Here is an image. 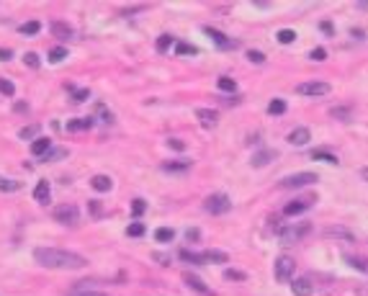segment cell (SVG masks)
Instances as JSON below:
<instances>
[{
    "instance_id": "cell-4",
    "label": "cell",
    "mask_w": 368,
    "mask_h": 296,
    "mask_svg": "<svg viewBox=\"0 0 368 296\" xmlns=\"http://www.w3.org/2000/svg\"><path fill=\"white\" fill-rule=\"evenodd\" d=\"M54 219L59 222V224H77L80 222V209L75 206V203H62V206H57L54 209Z\"/></svg>"
},
{
    "instance_id": "cell-33",
    "label": "cell",
    "mask_w": 368,
    "mask_h": 296,
    "mask_svg": "<svg viewBox=\"0 0 368 296\" xmlns=\"http://www.w3.org/2000/svg\"><path fill=\"white\" fill-rule=\"evenodd\" d=\"M39 31H42V23H39V21H28V23L21 26V34H26V36H34Z\"/></svg>"
},
{
    "instance_id": "cell-44",
    "label": "cell",
    "mask_w": 368,
    "mask_h": 296,
    "mask_svg": "<svg viewBox=\"0 0 368 296\" xmlns=\"http://www.w3.org/2000/svg\"><path fill=\"white\" fill-rule=\"evenodd\" d=\"M65 155H67V150H49V152L44 155V160H52V162H54V160H62Z\"/></svg>"
},
{
    "instance_id": "cell-29",
    "label": "cell",
    "mask_w": 368,
    "mask_h": 296,
    "mask_svg": "<svg viewBox=\"0 0 368 296\" xmlns=\"http://www.w3.org/2000/svg\"><path fill=\"white\" fill-rule=\"evenodd\" d=\"M180 258L191 265H203L201 263V252H191V250H180Z\"/></svg>"
},
{
    "instance_id": "cell-54",
    "label": "cell",
    "mask_w": 368,
    "mask_h": 296,
    "mask_svg": "<svg viewBox=\"0 0 368 296\" xmlns=\"http://www.w3.org/2000/svg\"><path fill=\"white\" fill-rule=\"evenodd\" d=\"M360 175H363V178L368 181V167H363V170H360Z\"/></svg>"
},
{
    "instance_id": "cell-50",
    "label": "cell",
    "mask_w": 368,
    "mask_h": 296,
    "mask_svg": "<svg viewBox=\"0 0 368 296\" xmlns=\"http://www.w3.org/2000/svg\"><path fill=\"white\" fill-rule=\"evenodd\" d=\"M186 237H188V242H191V240H198V229H188Z\"/></svg>"
},
{
    "instance_id": "cell-2",
    "label": "cell",
    "mask_w": 368,
    "mask_h": 296,
    "mask_svg": "<svg viewBox=\"0 0 368 296\" xmlns=\"http://www.w3.org/2000/svg\"><path fill=\"white\" fill-rule=\"evenodd\" d=\"M309 224L306 222H301V224H289V227H283L281 232H278V237H281V242L283 245H294V242H299L304 234H309Z\"/></svg>"
},
{
    "instance_id": "cell-9",
    "label": "cell",
    "mask_w": 368,
    "mask_h": 296,
    "mask_svg": "<svg viewBox=\"0 0 368 296\" xmlns=\"http://www.w3.org/2000/svg\"><path fill=\"white\" fill-rule=\"evenodd\" d=\"M312 203H314V198H296V201H291V203H286V206H283V214H286V217L304 214L306 209H312Z\"/></svg>"
},
{
    "instance_id": "cell-1",
    "label": "cell",
    "mask_w": 368,
    "mask_h": 296,
    "mask_svg": "<svg viewBox=\"0 0 368 296\" xmlns=\"http://www.w3.org/2000/svg\"><path fill=\"white\" fill-rule=\"evenodd\" d=\"M34 260L52 271H80L88 263L83 255H77L72 250H59V247H36Z\"/></svg>"
},
{
    "instance_id": "cell-38",
    "label": "cell",
    "mask_w": 368,
    "mask_h": 296,
    "mask_svg": "<svg viewBox=\"0 0 368 296\" xmlns=\"http://www.w3.org/2000/svg\"><path fill=\"white\" fill-rule=\"evenodd\" d=\"M36 134H39V126H36V124H34V126H23V129L18 132L21 139H31V137H36Z\"/></svg>"
},
{
    "instance_id": "cell-47",
    "label": "cell",
    "mask_w": 368,
    "mask_h": 296,
    "mask_svg": "<svg viewBox=\"0 0 368 296\" xmlns=\"http://www.w3.org/2000/svg\"><path fill=\"white\" fill-rule=\"evenodd\" d=\"M85 98H90V91H85V88H83V91H75V98H72V101H77V103H80V101H85Z\"/></svg>"
},
{
    "instance_id": "cell-23",
    "label": "cell",
    "mask_w": 368,
    "mask_h": 296,
    "mask_svg": "<svg viewBox=\"0 0 368 296\" xmlns=\"http://www.w3.org/2000/svg\"><path fill=\"white\" fill-rule=\"evenodd\" d=\"M312 160H319V162H330V165H338V162H340V160H338V155L327 152V150H314V152H312Z\"/></svg>"
},
{
    "instance_id": "cell-27",
    "label": "cell",
    "mask_w": 368,
    "mask_h": 296,
    "mask_svg": "<svg viewBox=\"0 0 368 296\" xmlns=\"http://www.w3.org/2000/svg\"><path fill=\"white\" fill-rule=\"evenodd\" d=\"M21 188V183L18 181H13V178H6V175H0V191H6V193H13V191H18Z\"/></svg>"
},
{
    "instance_id": "cell-11",
    "label": "cell",
    "mask_w": 368,
    "mask_h": 296,
    "mask_svg": "<svg viewBox=\"0 0 368 296\" xmlns=\"http://www.w3.org/2000/svg\"><path fill=\"white\" fill-rule=\"evenodd\" d=\"M191 160H170V162H162V170L165 173H186L191 170Z\"/></svg>"
},
{
    "instance_id": "cell-40",
    "label": "cell",
    "mask_w": 368,
    "mask_h": 296,
    "mask_svg": "<svg viewBox=\"0 0 368 296\" xmlns=\"http://www.w3.org/2000/svg\"><path fill=\"white\" fill-rule=\"evenodd\" d=\"M144 209H147V203H144L142 198H134V203H132V214H134V217H142V214H144Z\"/></svg>"
},
{
    "instance_id": "cell-13",
    "label": "cell",
    "mask_w": 368,
    "mask_h": 296,
    "mask_svg": "<svg viewBox=\"0 0 368 296\" xmlns=\"http://www.w3.org/2000/svg\"><path fill=\"white\" fill-rule=\"evenodd\" d=\"M49 150H52V142H49L47 137H39V139L31 142V155H34V157H44Z\"/></svg>"
},
{
    "instance_id": "cell-32",
    "label": "cell",
    "mask_w": 368,
    "mask_h": 296,
    "mask_svg": "<svg viewBox=\"0 0 368 296\" xmlns=\"http://www.w3.org/2000/svg\"><path fill=\"white\" fill-rule=\"evenodd\" d=\"M350 113H353V108H350V106H338V108H332V111H330V116H335V119H340V121H348V119H350Z\"/></svg>"
},
{
    "instance_id": "cell-31",
    "label": "cell",
    "mask_w": 368,
    "mask_h": 296,
    "mask_svg": "<svg viewBox=\"0 0 368 296\" xmlns=\"http://www.w3.org/2000/svg\"><path fill=\"white\" fill-rule=\"evenodd\" d=\"M268 113H273V116H281V113H286V101H281V98L270 101V103H268Z\"/></svg>"
},
{
    "instance_id": "cell-37",
    "label": "cell",
    "mask_w": 368,
    "mask_h": 296,
    "mask_svg": "<svg viewBox=\"0 0 368 296\" xmlns=\"http://www.w3.org/2000/svg\"><path fill=\"white\" fill-rule=\"evenodd\" d=\"M23 65H28L31 70H36L39 65H42V60H39V54H36V52H28V54L23 57Z\"/></svg>"
},
{
    "instance_id": "cell-17",
    "label": "cell",
    "mask_w": 368,
    "mask_h": 296,
    "mask_svg": "<svg viewBox=\"0 0 368 296\" xmlns=\"http://www.w3.org/2000/svg\"><path fill=\"white\" fill-rule=\"evenodd\" d=\"M324 237H338V240H345V242H355V234L348 232L345 227H327Z\"/></svg>"
},
{
    "instance_id": "cell-30",
    "label": "cell",
    "mask_w": 368,
    "mask_h": 296,
    "mask_svg": "<svg viewBox=\"0 0 368 296\" xmlns=\"http://www.w3.org/2000/svg\"><path fill=\"white\" fill-rule=\"evenodd\" d=\"M173 237H175V232L168 229V227H160V229L155 232V240H157V242H173Z\"/></svg>"
},
{
    "instance_id": "cell-22",
    "label": "cell",
    "mask_w": 368,
    "mask_h": 296,
    "mask_svg": "<svg viewBox=\"0 0 368 296\" xmlns=\"http://www.w3.org/2000/svg\"><path fill=\"white\" fill-rule=\"evenodd\" d=\"M52 34H54L57 39H70V36H72V28H70L65 21H54V23H52Z\"/></svg>"
},
{
    "instance_id": "cell-36",
    "label": "cell",
    "mask_w": 368,
    "mask_h": 296,
    "mask_svg": "<svg viewBox=\"0 0 368 296\" xmlns=\"http://www.w3.org/2000/svg\"><path fill=\"white\" fill-rule=\"evenodd\" d=\"M127 234H129V237H142V234H144V224H142V222H132L129 229H127Z\"/></svg>"
},
{
    "instance_id": "cell-53",
    "label": "cell",
    "mask_w": 368,
    "mask_h": 296,
    "mask_svg": "<svg viewBox=\"0 0 368 296\" xmlns=\"http://www.w3.org/2000/svg\"><path fill=\"white\" fill-rule=\"evenodd\" d=\"M355 8H360V11H368V3H355Z\"/></svg>"
},
{
    "instance_id": "cell-12",
    "label": "cell",
    "mask_w": 368,
    "mask_h": 296,
    "mask_svg": "<svg viewBox=\"0 0 368 296\" xmlns=\"http://www.w3.org/2000/svg\"><path fill=\"white\" fill-rule=\"evenodd\" d=\"M291 288H294L296 296H312V293H314V283H312L309 278H296V281L291 283Z\"/></svg>"
},
{
    "instance_id": "cell-16",
    "label": "cell",
    "mask_w": 368,
    "mask_h": 296,
    "mask_svg": "<svg viewBox=\"0 0 368 296\" xmlns=\"http://www.w3.org/2000/svg\"><path fill=\"white\" fill-rule=\"evenodd\" d=\"M49 196H52L49 181H39V183H36V188H34V198H36L39 203H47V201H49Z\"/></svg>"
},
{
    "instance_id": "cell-35",
    "label": "cell",
    "mask_w": 368,
    "mask_h": 296,
    "mask_svg": "<svg viewBox=\"0 0 368 296\" xmlns=\"http://www.w3.org/2000/svg\"><path fill=\"white\" fill-rule=\"evenodd\" d=\"M175 54H198V49L193 44H186V41H178L175 44Z\"/></svg>"
},
{
    "instance_id": "cell-49",
    "label": "cell",
    "mask_w": 368,
    "mask_h": 296,
    "mask_svg": "<svg viewBox=\"0 0 368 296\" xmlns=\"http://www.w3.org/2000/svg\"><path fill=\"white\" fill-rule=\"evenodd\" d=\"M155 260H160L162 265H170V255H162V252H155Z\"/></svg>"
},
{
    "instance_id": "cell-24",
    "label": "cell",
    "mask_w": 368,
    "mask_h": 296,
    "mask_svg": "<svg viewBox=\"0 0 368 296\" xmlns=\"http://www.w3.org/2000/svg\"><path fill=\"white\" fill-rule=\"evenodd\" d=\"M273 157H275L273 150H263V152H258V155L253 157V165H255V167H263V165H268Z\"/></svg>"
},
{
    "instance_id": "cell-21",
    "label": "cell",
    "mask_w": 368,
    "mask_h": 296,
    "mask_svg": "<svg viewBox=\"0 0 368 296\" xmlns=\"http://www.w3.org/2000/svg\"><path fill=\"white\" fill-rule=\"evenodd\" d=\"M90 186L98 191V193H103V191H111V186H113V181L108 178V175H93V181H90Z\"/></svg>"
},
{
    "instance_id": "cell-52",
    "label": "cell",
    "mask_w": 368,
    "mask_h": 296,
    "mask_svg": "<svg viewBox=\"0 0 368 296\" xmlns=\"http://www.w3.org/2000/svg\"><path fill=\"white\" fill-rule=\"evenodd\" d=\"M350 36H353V39H363V31H360V28H353Z\"/></svg>"
},
{
    "instance_id": "cell-41",
    "label": "cell",
    "mask_w": 368,
    "mask_h": 296,
    "mask_svg": "<svg viewBox=\"0 0 368 296\" xmlns=\"http://www.w3.org/2000/svg\"><path fill=\"white\" fill-rule=\"evenodd\" d=\"M348 263H350L353 268H358V271H365V273H368V260H365V258H348Z\"/></svg>"
},
{
    "instance_id": "cell-5",
    "label": "cell",
    "mask_w": 368,
    "mask_h": 296,
    "mask_svg": "<svg viewBox=\"0 0 368 296\" xmlns=\"http://www.w3.org/2000/svg\"><path fill=\"white\" fill-rule=\"evenodd\" d=\"M203 209L209 211V214H227V211L232 209V201L227 193H214L206 198V203H203Z\"/></svg>"
},
{
    "instance_id": "cell-3",
    "label": "cell",
    "mask_w": 368,
    "mask_h": 296,
    "mask_svg": "<svg viewBox=\"0 0 368 296\" xmlns=\"http://www.w3.org/2000/svg\"><path fill=\"white\" fill-rule=\"evenodd\" d=\"M294 268H296L294 258L281 255V258L275 260V281H278V283H289V281H294Z\"/></svg>"
},
{
    "instance_id": "cell-18",
    "label": "cell",
    "mask_w": 368,
    "mask_h": 296,
    "mask_svg": "<svg viewBox=\"0 0 368 296\" xmlns=\"http://www.w3.org/2000/svg\"><path fill=\"white\" fill-rule=\"evenodd\" d=\"M196 119L203 124V126H217V111H211V108H196Z\"/></svg>"
},
{
    "instance_id": "cell-20",
    "label": "cell",
    "mask_w": 368,
    "mask_h": 296,
    "mask_svg": "<svg viewBox=\"0 0 368 296\" xmlns=\"http://www.w3.org/2000/svg\"><path fill=\"white\" fill-rule=\"evenodd\" d=\"M186 283H188V286H191L193 291H198V293H203V296H211V288H209L206 283H203L201 278H196V276H191V273L186 276Z\"/></svg>"
},
{
    "instance_id": "cell-6",
    "label": "cell",
    "mask_w": 368,
    "mask_h": 296,
    "mask_svg": "<svg viewBox=\"0 0 368 296\" xmlns=\"http://www.w3.org/2000/svg\"><path fill=\"white\" fill-rule=\"evenodd\" d=\"M332 88L330 82H319V80H312V82H301V85L296 88L299 96H309V98H317V96H327Z\"/></svg>"
},
{
    "instance_id": "cell-7",
    "label": "cell",
    "mask_w": 368,
    "mask_h": 296,
    "mask_svg": "<svg viewBox=\"0 0 368 296\" xmlns=\"http://www.w3.org/2000/svg\"><path fill=\"white\" fill-rule=\"evenodd\" d=\"M309 183H317V173H296L281 181V188H304Z\"/></svg>"
},
{
    "instance_id": "cell-51",
    "label": "cell",
    "mask_w": 368,
    "mask_h": 296,
    "mask_svg": "<svg viewBox=\"0 0 368 296\" xmlns=\"http://www.w3.org/2000/svg\"><path fill=\"white\" fill-rule=\"evenodd\" d=\"M0 60L8 62V60H11V49H0Z\"/></svg>"
},
{
    "instance_id": "cell-46",
    "label": "cell",
    "mask_w": 368,
    "mask_h": 296,
    "mask_svg": "<svg viewBox=\"0 0 368 296\" xmlns=\"http://www.w3.org/2000/svg\"><path fill=\"white\" fill-rule=\"evenodd\" d=\"M319 28H322L327 36H335V26H332L330 21H322V23H319Z\"/></svg>"
},
{
    "instance_id": "cell-42",
    "label": "cell",
    "mask_w": 368,
    "mask_h": 296,
    "mask_svg": "<svg viewBox=\"0 0 368 296\" xmlns=\"http://www.w3.org/2000/svg\"><path fill=\"white\" fill-rule=\"evenodd\" d=\"M314 62H324L327 60V49L324 47H317V49H312V54H309Z\"/></svg>"
},
{
    "instance_id": "cell-25",
    "label": "cell",
    "mask_w": 368,
    "mask_h": 296,
    "mask_svg": "<svg viewBox=\"0 0 368 296\" xmlns=\"http://www.w3.org/2000/svg\"><path fill=\"white\" fill-rule=\"evenodd\" d=\"M275 39L281 41V44H294V41H296V31L294 28H281L275 34Z\"/></svg>"
},
{
    "instance_id": "cell-48",
    "label": "cell",
    "mask_w": 368,
    "mask_h": 296,
    "mask_svg": "<svg viewBox=\"0 0 368 296\" xmlns=\"http://www.w3.org/2000/svg\"><path fill=\"white\" fill-rule=\"evenodd\" d=\"M168 144H170L173 150H178V152H183V150H186V142H180V139H168Z\"/></svg>"
},
{
    "instance_id": "cell-26",
    "label": "cell",
    "mask_w": 368,
    "mask_h": 296,
    "mask_svg": "<svg viewBox=\"0 0 368 296\" xmlns=\"http://www.w3.org/2000/svg\"><path fill=\"white\" fill-rule=\"evenodd\" d=\"M173 44H175V39H173L170 34H162V36H157V44H155V47H157V52H168Z\"/></svg>"
},
{
    "instance_id": "cell-10",
    "label": "cell",
    "mask_w": 368,
    "mask_h": 296,
    "mask_svg": "<svg viewBox=\"0 0 368 296\" xmlns=\"http://www.w3.org/2000/svg\"><path fill=\"white\" fill-rule=\"evenodd\" d=\"M309 139H312V132L306 129V126H299V129H294V132L289 134V142H291L294 147H304Z\"/></svg>"
},
{
    "instance_id": "cell-15",
    "label": "cell",
    "mask_w": 368,
    "mask_h": 296,
    "mask_svg": "<svg viewBox=\"0 0 368 296\" xmlns=\"http://www.w3.org/2000/svg\"><path fill=\"white\" fill-rule=\"evenodd\" d=\"M229 255L222 250H206V252H201V263H227Z\"/></svg>"
},
{
    "instance_id": "cell-14",
    "label": "cell",
    "mask_w": 368,
    "mask_h": 296,
    "mask_svg": "<svg viewBox=\"0 0 368 296\" xmlns=\"http://www.w3.org/2000/svg\"><path fill=\"white\" fill-rule=\"evenodd\" d=\"M67 296H108V293H106V291H96V288H90L88 283H80V286H72Z\"/></svg>"
},
{
    "instance_id": "cell-19",
    "label": "cell",
    "mask_w": 368,
    "mask_h": 296,
    "mask_svg": "<svg viewBox=\"0 0 368 296\" xmlns=\"http://www.w3.org/2000/svg\"><path fill=\"white\" fill-rule=\"evenodd\" d=\"M93 124H96V119H93V116L75 119V121H70V124H67V132H85V129H90Z\"/></svg>"
},
{
    "instance_id": "cell-45",
    "label": "cell",
    "mask_w": 368,
    "mask_h": 296,
    "mask_svg": "<svg viewBox=\"0 0 368 296\" xmlns=\"http://www.w3.org/2000/svg\"><path fill=\"white\" fill-rule=\"evenodd\" d=\"M248 60L255 62V65H263V62H265V54H263V52H248Z\"/></svg>"
},
{
    "instance_id": "cell-43",
    "label": "cell",
    "mask_w": 368,
    "mask_h": 296,
    "mask_svg": "<svg viewBox=\"0 0 368 296\" xmlns=\"http://www.w3.org/2000/svg\"><path fill=\"white\" fill-rule=\"evenodd\" d=\"M224 278H227V281H244L248 276H244L242 271H224Z\"/></svg>"
},
{
    "instance_id": "cell-8",
    "label": "cell",
    "mask_w": 368,
    "mask_h": 296,
    "mask_svg": "<svg viewBox=\"0 0 368 296\" xmlns=\"http://www.w3.org/2000/svg\"><path fill=\"white\" fill-rule=\"evenodd\" d=\"M203 34H206V36L214 41V44H217L219 49H234V47H237V41L227 39L222 31H217V28H211V26H206V28H203Z\"/></svg>"
},
{
    "instance_id": "cell-28",
    "label": "cell",
    "mask_w": 368,
    "mask_h": 296,
    "mask_svg": "<svg viewBox=\"0 0 368 296\" xmlns=\"http://www.w3.org/2000/svg\"><path fill=\"white\" fill-rule=\"evenodd\" d=\"M217 85H219V91H224V93H234V91H237V82H234L232 77H219Z\"/></svg>"
},
{
    "instance_id": "cell-34",
    "label": "cell",
    "mask_w": 368,
    "mask_h": 296,
    "mask_svg": "<svg viewBox=\"0 0 368 296\" xmlns=\"http://www.w3.org/2000/svg\"><path fill=\"white\" fill-rule=\"evenodd\" d=\"M65 57H67V49H65V47H54V49L49 52V62H52V65H57V62H62Z\"/></svg>"
},
{
    "instance_id": "cell-39",
    "label": "cell",
    "mask_w": 368,
    "mask_h": 296,
    "mask_svg": "<svg viewBox=\"0 0 368 296\" xmlns=\"http://www.w3.org/2000/svg\"><path fill=\"white\" fill-rule=\"evenodd\" d=\"M0 93H3V96H13V93H16V85H13L11 80H0Z\"/></svg>"
}]
</instances>
